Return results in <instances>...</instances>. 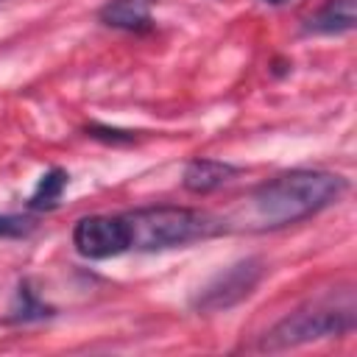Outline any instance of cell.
Here are the masks:
<instances>
[{
    "mask_svg": "<svg viewBox=\"0 0 357 357\" xmlns=\"http://www.w3.org/2000/svg\"><path fill=\"white\" fill-rule=\"evenodd\" d=\"M50 315H53V307H47L36 296V290L31 287V282L22 279L20 287H17V296H14V307L8 312V321L11 324H33V321H45Z\"/></svg>",
    "mask_w": 357,
    "mask_h": 357,
    "instance_id": "obj_9",
    "label": "cell"
},
{
    "mask_svg": "<svg viewBox=\"0 0 357 357\" xmlns=\"http://www.w3.org/2000/svg\"><path fill=\"white\" fill-rule=\"evenodd\" d=\"M151 8H153V0H109L98 11V20L109 28L139 33V31H148L153 25Z\"/></svg>",
    "mask_w": 357,
    "mask_h": 357,
    "instance_id": "obj_8",
    "label": "cell"
},
{
    "mask_svg": "<svg viewBox=\"0 0 357 357\" xmlns=\"http://www.w3.org/2000/svg\"><path fill=\"white\" fill-rule=\"evenodd\" d=\"M237 173H240V170H237L231 162L198 156V159H192V162L184 167L181 184H184V190H190V192H195V195H206V192H215L218 187L229 184Z\"/></svg>",
    "mask_w": 357,
    "mask_h": 357,
    "instance_id": "obj_7",
    "label": "cell"
},
{
    "mask_svg": "<svg viewBox=\"0 0 357 357\" xmlns=\"http://www.w3.org/2000/svg\"><path fill=\"white\" fill-rule=\"evenodd\" d=\"M357 25V0H326L315 14L301 22L307 36H332L349 33Z\"/></svg>",
    "mask_w": 357,
    "mask_h": 357,
    "instance_id": "obj_6",
    "label": "cell"
},
{
    "mask_svg": "<svg viewBox=\"0 0 357 357\" xmlns=\"http://www.w3.org/2000/svg\"><path fill=\"white\" fill-rule=\"evenodd\" d=\"M265 276V262L259 257H245V259H237L231 262L229 268L218 271L192 298V310L204 312V315H212V312H226L231 310L234 304L245 301L257 284L262 282Z\"/></svg>",
    "mask_w": 357,
    "mask_h": 357,
    "instance_id": "obj_4",
    "label": "cell"
},
{
    "mask_svg": "<svg viewBox=\"0 0 357 357\" xmlns=\"http://www.w3.org/2000/svg\"><path fill=\"white\" fill-rule=\"evenodd\" d=\"M67 181H70V173L61 167H50L47 173H42L36 190L28 198V209H53L59 204L61 192L67 190Z\"/></svg>",
    "mask_w": 357,
    "mask_h": 357,
    "instance_id": "obj_10",
    "label": "cell"
},
{
    "mask_svg": "<svg viewBox=\"0 0 357 357\" xmlns=\"http://www.w3.org/2000/svg\"><path fill=\"white\" fill-rule=\"evenodd\" d=\"M128 223V237L134 251H165L178 248L187 243H198L206 237L220 234L226 226L215 220L212 215L190 206H139L134 212L123 215Z\"/></svg>",
    "mask_w": 357,
    "mask_h": 357,
    "instance_id": "obj_3",
    "label": "cell"
},
{
    "mask_svg": "<svg viewBox=\"0 0 357 357\" xmlns=\"http://www.w3.org/2000/svg\"><path fill=\"white\" fill-rule=\"evenodd\" d=\"M346 190L349 178L340 173L296 167L262 181L251 192V215L259 229H282L332 206Z\"/></svg>",
    "mask_w": 357,
    "mask_h": 357,
    "instance_id": "obj_1",
    "label": "cell"
},
{
    "mask_svg": "<svg viewBox=\"0 0 357 357\" xmlns=\"http://www.w3.org/2000/svg\"><path fill=\"white\" fill-rule=\"evenodd\" d=\"M259 3H265V6H287L290 0H259Z\"/></svg>",
    "mask_w": 357,
    "mask_h": 357,
    "instance_id": "obj_13",
    "label": "cell"
},
{
    "mask_svg": "<svg viewBox=\"0 0 357 357\" xmlns=\"http://www.w3.org/2000/svg\"><path fill=\"white\" fill-rule=\"evenodd\" d=\"M354 326H357V298H354V287L346 284V287L326 290V293L304 301L290 315L276 321L259 337L257 349L259 351H284V349H296V346H304L312 340L349 335Z\"/></svg>",
    "mask_w": 357,
    "mask_h": 357,
    "instance_id": "obj_2",
    "label": "cell"
},
{
    "mask_svg": "<svg viewBox=\"0 0 357 357\" xmlns=\"http://www.w3.org/2000/svg\"><path fill=\"white\" fill-rule=\"evenodd\" d=\"M33 229H36V220L33 218H25V215H0V237L3 240L28 237Z\"/></svg>",
    "mask_w": 357,
    "mask_h": 357,
    "instance_id": "obj_11",
    "label": "cell"
},
{
    "mask_svg": "<svg viewBox=\"0 0 357 357\" xmlns=\"http://www.w3.org/2000/svg\"><path fill=\"white\" fill-rule=\"evenodd\" d=\"M73 245L86 259H109L131 248L123 215H86L73 226Z\"/></svg>",
    "mask_w": 357,
    "mask_h": 357,
    "instance_id": "obj_5",
    "label": "cell"
},
{
    "mask_svg": "<svg viewBox=\"0 0 357 357\" xmlns=\"http://www.w3.org/2000/svg\"><path fill=\"white\" fill-rule=\"evenodd\" d=\"M86 137L100 139V142H109V145H128V142L137 139L134 131H123V128H112V126H100V123L86 126Z\"/></svg>",
    "mask_w": 357,
    "mask_h": 357,
    "instance_id": "obj_12",
    "label": "cell"
}]
</instances>
